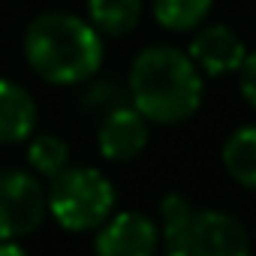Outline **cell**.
<instances>
[{"instance_id": "5bb4252c", "label": "cell", "mask_w": 256, "mask_h": 256, "mask_svg": "<svg viewBox=\"0 0 256 256\" xmlns=\"http://www.w3.org/2000/svg\"><path fill=\"white\" fill-rule=\"evenodd\" d=\"M126 102H130V88L124 90L114 78H96L82 96V108L90 118H102V114L126 106Z\"/></svg>"}, {"instance_id": "4fadbf2b", "label": "cell", "mask_w": 256, "mask_h": 256, "mask_svg": "<svg viewBox=\"0 0 256 256\" xmlns=\"http://www.w3.org/2000/svg\"><path fill=\"white\" fill-rule=\"evenodd\" d=\"M28 163H30V169L36 175L54 178L70 166V145L60 136H52V133L36 136L30 142V148H28Z\"/></svg>"}, {"instance_id": "6da1fadb", "label": "cell", "mask_w": 256, "mask_h": 256, "mask_svg": "<svg viewBox=\"0 0 256 256\" xmlns=\"http://www.w3.org/2000/svg\"><path fill=\"white\" fill-rule=\"evenodd\" d=\"M130 102L154 124H181L202 106V72L190 54L151 46L130 66Z\"/></svg>"}, {"instance_id": "7c38bea8", "label": "cell", "mask_w": 256, "mask_h": 256, "mask_svg": "<svg viewBox=\"0 0 256 256\" xmlns=\"http://www.w3.org/2000/svg\"><path fill=\"white\" fill-rule=\"evenodd\" d=\"M211 4L214 0H151L157 22L175 34H184L202 24V18L211 12Z\"/></svg>"}, {"instance_id": "ba28073f", "label": "cell", "mask_w": 256, "mask_h": 256, "mask_svg": "<svg viewBox=\"0 0 256 256\" xmlns=\"http://www.w3.org/2000/svg\"><path fill=\"white\" fill-rule=\"evenodd\" d=\"M193 64L199 66L202 76H229V72H238L244 58H247V48L241 42V36L226 28V24H211L205 30H199L193 40H190V52Z\"/></svg>"}, {"instance_id": "9a60e30c", "label": "cell", "mask_w": 256, "mask_h": 256, "mask_svg": "<svg viewBox=\"0 0 256 256\" xmlns=\"http://www.w3.org/2000/svg\"><path fill=\"white\" fill-rule=\"evenodd\" d=\"M238 72H241V94H244V100L256 108V52L244 58V64H241Z\"/></svg>"}, {"instance_id": "7a4b0ae2", "label": "cell", "mask_w": 256, "mask_h": 256, "mask_svg": "<svg viewBox=\"0 0 256 256\" xmlns=\"http://www.w3.org/2000/svg\"><path fill=\"white\" fill-rule=\"evenodd\" d=\"M24 58L30 70L52 84H82L102 64L100 30L70 12H42L24 30Z\"/></svg>"}, {"instance_id": "52a82bcc", "label": "cell", "mask_w": 256, "mask_h": 256, "mask_svg": "<svg viewBox=\"0 0 256 256\" xmlns=\"http://www.w3.org/2000/svg\"><path fill=\"white\" fill-rule=\"evenodd\" d=\"M160 247V229L151 217L124 211L100 226L94 250L100 256H151Z\"/></svg>"}, {"instance_id": "9c48e42d", "label": "cell", "mask_w": 256, "mask_h": 256, "mask_svg": "<svg viewBox=\"0 0 256 256\" xmlns=\"http://www.w3.org/2000/svg\"><path fill=\"white\" fill-rule=\"evenodd\" d=\"M36 126V102L34 96L10 82L0 78V145H16L24 142Z\"/></svg>"}, {"instance_id": "3957f363", "label": "cell", "mask_w": 256, "mask_h": 256, "mask_svg": "<svg viewBox=\"0 0 256 256\" xmlns=\"http://www.w3.org/2000/svg\"><path fill=\"white\" fill-rule=\"evenodd\" d=\"M163 217V247L172 256H247L250 235L247 229L223 211H196L181 193L160 199Z\"/></svg>"}, {"instance_id": "8992f818", "label": "cell", "mask_w": 256, "mask_h": 256, "mask_svg": "<svg viewBox=\"0 0 256 256\" xmlns=\"http://www.w3.org/2000/svg\"><path fill=\"white\" fill-rule=\"evenodd\" d=\"M96 142H100V154L106 160L130 163L148 145V118L133 102H126V106H120V108L100 118Z\"/></svg>"}, {"instance_id": "2e32d148", "label": "cell", "mask_w": 256, "mask_h": 256, "mask_svg": "<svg viewBox=\"0 0 256 256\" xmlns=\"http://www.w3.org/2000/svg\"><path fill=\"white\" fill-rule=\"evenodd\" d=\"M24 247L16 238H0V256H22Z\"/></svg>"}, {"instance_id": "8fae6325", "label": "cell", "mask_w": 256, "mask_h": 256, "mask_svg": "<svg viewBox=\"0 0 256 256\" xmlns=\"http://www.w3.org/2000/svg\"><path fill=\"white\" fill-rule=\"evenodd\" d=\"M90 24L106 36L130 34L142 18V0H88Z\"/></svg>"}, {"instance_id": "5b68a950", "label": "cell", "mask_w": 256, "mask_h": 256, "mask_svg": "<svg viewBox=\"0 0 256 256\" xmlns=\"http://www.w3.org/2000/svg\"><path fill=\"white\" fill-rule=\"evenodd\" d=\"M48 211V193L24 169H0V238L34 235Z\"/></svg>"}, {"instance_id": "30bf717a", "label": "cell", "mask_w": 256, "mask_h": 256, "mask_svg": "<svg viewBox=\"0 0 256 256\" xmlns=\"http://www.w3.org/2000/svg\"><path fill=\"white\" fill-rule=\"evenodd\" d=\"M223 166L232 181L256 190V124L235 130L223 145Z\"/></svg>"}, {"instance_id": "277c9868", "label": "cell", "mask_w": 256, "mask_h": 256, "mask_svg": "<svg viewBox=\"0 0 256 256\" xmlns=\"http://www.w3.org/2000/svg\"><path fill=\"white\" fill-rule=\"evenodd\" d=\"M114 208V187L90 166H66L52 178L48 211L70 232L100 229Z\"/></svg>"}]
</instances>
